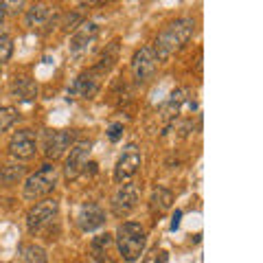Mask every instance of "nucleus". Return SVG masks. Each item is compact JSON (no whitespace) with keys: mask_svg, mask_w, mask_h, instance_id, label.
<instances>
[{"mask_svg":"<svg viewBox=\"0 0 263 263\" xmlns=\"http://www.w3.org/2000/svg\"><path fill=\"white\" fill-rule=\"evenodd\" d=\"M4 13H7V7H4V2H0V24L4 20Z\"/></svg>","mask_w":263,"mask_h":263,"instance_id":"obj_26","label":"nucleus"},{"mask_svg":"<svg viewBox=\"0 0 263 263\" xmlns=\"http://www.w3.org/2000/svg\"><path fill=\"white\" fill-rule=\"evenodd\" d=\"M73 147V136L70 132H62V130H55L46 134V145H44V153H46L48 160H57L59 156H64L66 149Z\"/></svg>","mask_w":263,"mask_h":263,"instance_id":"obj_14","label":"nucleus"},{"mask_svg":"<svg viewBox=\"0 0 263 263\" xmlns=\"http://www.w3.org/2000/svg\"><path fill=\"white\" fill-rule=\"evenodd\" d=\"M57 211H59L57 200L44 197V200L35 202V204L29 208V213H26V228H29V233L31 235L42 233L48 224H53V219L57 217Z\"/></svg>","mask_w":263,"mask_h":263,"instance_id":"obj_4","label":"nucleus"},{"mask_svg":"<svg viewBox=\"0 0 263 263\" xmlns=\"http://www.w3.org/2000/svg\"><path fill=\"white\" fill-rule=\"evenodd\" d=\"M18 121V110H15L13 106H4L0 108V134L2 132H7L11 125Z\"/></svg>","mask_w":263,"mask_h":263,"instance_id":"obj_20","label":"nucleus"},{"mask_svg":"<svg viewBox=\"0 0 263 263\" xmlns=\"http://www.w3.org/2000/svg\"><path fill=\"white\" fill-rule=\"evenodd\" d=\"M57 178H59L57 167H55V164H44V167H40L35 173H31L29 178H26L22 193H24L26 200L40 202L48 193H53V189L57 186Z\"/></svg>","mask_w":263,"mask_h":263,"instance_id":"obj_3","label":"nucleus"},{"mask_svg":"<svg viewBox=\"0 0 263 263\" xmlns=\"http://www.w3.org/2000/svg\"><path fill=\"white\" fill-rule=\"evenodd\" d=\"M180 219H182V211H175L173 213V219H171V230H175L180 226Z\"/></svg>","mask_w":263,"mask_h":263,"instance_id":"obj_24","label":"nucleus"},{"mask_svg":"<svg viewBox=\"0 0 263 263\" xmlns=\"http://www.w3.org/2000/svg\"><path fill=\"white\" fill-rule=\"evenodd\" d=\"M101 77H103V73L97 68L79 75L73 84H70L68 97L70 99H92L99 92V88H101Z\"/></svg>","mask_w":263,"mask_h":263,"instance_id":"obj_8","label":"nucleus"},{"mask_svg":"<svg viewBox=\"0 0 263 263\" xmlns=\"http://www.w3.org/2000/svg\"><path fill=\"white\" fill-rule=\"evenodd\" d=\"M193 110H195V101L189 97V90H186V88H175L171 95H169L167 101H164V106L160 110V117H162V121H173L182 112H193Z\"/></svg>","mask_w":263,"mask_h":263,"instance_id":"obj_7","label":"nucleus"},{"mask_svg":"<svg viewBox=\"0 0 263 263\" xmlns=\"http://www.w3.org/2000/svg\"><path fill=\"white\" fill-rule=\"evenodd\" d=\"M193 33H195V20H191V18H180V20L171 22L169 26H164V31L156 40V46H153L158 64L167 62L175 53L182 51L191 37H193Z\"/></svg>","mask_w":263,"mask_h":263,"instance_id":"obj_1","label":"nucleus"},{"mask_svg":"<svg viewBox=\"0 0 263 263\" xmlns=\"http://www.w3.org/2000/svg\"><path fill=\"white\" fill-rule=\"evenodd\" d=\"M22 263H48L46 250L37 244H29L24 248V255H22Z\"/></svg>","mask_w":263,"mask_h":263,"instance_id":"obj_19","label":"nucleus"},{"mask_svg":"<svg viewBox=\"0 0 263 263\" xmlns=\"http://www.w3.org/2000/svg\"><path fill=\"white\" fill-rule=\"evenodd\" d=\"M22 173H24L22 164H2L0 167V184H4V186L15 184L22 178Z\"/></svg>","mask_w":263,"mask_h":263,"instance_id":"obj_18","label":"nucleus"},{"mask_svg":"<svg viewBox=\"0 0 263 263\" xmlns=\"http://www.w3.org/2000/svg\"><path fill=\"white\" fill-rule=\"evenodd\" d=\"M11 55H13V40L7 33H0V64L9 62Z\"/></svg>","mask_w":263,"mask_h":263,"instance_id":"obj_21","label":"nucleus"},{"mask_svg":"<svg viewBox=\"0 0 263 263\" xmlns=\"http://www.w3.org/2000/svg\"><path fill=\"white\" fill-rule=\"evenodd\" d=\"M90 149H92V142L90 140H79V142H73L70 147V153L66 156V167H64V175L68 182L77 180L81 173H84L86 164L90 162Z\"/></svg>","mask_w":263,"mask_h":263,"instance_id":"obj_5","label":"nucleus"},{"mask_svg":"<svg viewBox=\"0 0 263 263\" xmlns=\"http://www.w3.org/2000/svg\"><path fill=\"white\" fill-rule=\"evenodd\" d=\"M77 224L84 233H95L101 226H106V211L95 202H86L77 213Z\"/></svg>","mask_w":263,"mask_h":263,"instance_id":"obj_12","label":"nucleus"},{"mask_svg":"<svg viewBox=\"0 0 263 263\" xmlns=\"http://www.w3.org/2000/svg\"><path fill=\"white\" fill-rule=\"evenodd\" d=\"M123 136V125L121 123H112L108 128V138L112 140V142H119V138Z\"/></svg>","mask_w":263,"mask_h":263,"instance_id":"obj_22","label":"nucleus"},{"mask_svg":"<svg viewBox=\"0 0 263 263\" xmlns=\"http://www.w3.org/2000/svg\"><path fill=\"white\" fill-rule=\"evenodd\" d=\"M140 200V189L134 182H123L112 195V213L117 217H128Z\"/></svg>","mask_w":263,"mask_h":263,"instance_id":"obj_6","label":"nucleus"},{"mask_svg":"<svg viewBox=\"0 0 263 263\" xmlns=\"http://www.w3.org/2000/svg\"><path fill=\"white\" fill-rule=\"evenodd\" d=\"M79 20H81L79 15H70V18L66 20V24H64V26H66V29H68V31H75V29H77L75 24H77V22H79Z\"/></svg>","mask_w":263,"mask_h":263,"instance_id":"obj_23","label":"nucleus"},{"mask_svg":"<svg viewBox=\"0 0 263 263\" xmlns=\"http://www.w3.org/2000/svg\"><path fill=\"white\" fill-rule=\"evenodd\" d=\"M156 263H169V252H160V255H158V259H156Z\"/></svg>","mask_w":263,"mask_h":263,"instance_id":"obj_25","label":"nucleus"},{"mask_svg":"<svg viewBox=\"0 0 263 263\" xmlns=\"http://www.w3.org/2000/svg\"><path fill=\"white\" fill-rule=\"evenodd\" d=\"M53 18V7H48V4H31L29 11H26V26H31V29H42V26H46L48 22Z\"/></svg>","mask_w":263,"mask_h":263,"instance_id":"obj_16","label":"nucleus"},{"mask_svg":"<svg viewBox=\"0 0 263 263\" xmlns=\"http://www.w3.org/2000/svg\"><path fill=\"white\" fill-rule=\"evenodd\" d=\"M37 140L33 130H18L9 140V153L15 160H29L35 156Z\"/></svg>","mask_w":263,"mask_h":263,"instance_id":"obj_10","label":"nucleus"},{"mask_svg":"<svg viewBox=\"0 0 263 263\" xmlns=\"http://www.w3.org/2000/svg\"><path fill=\"white\" fill-rule=\"evenodd\" d=\"M97 35H99V26L95 22H81V24L75 29L73 37H70V53L73 55L86 53L88 46L97 40Z\"/></svg>","mask_w":263,"mask_h":263,"instance_id":"obj_13","label":"nucleus"},{"mask_svg":"<svg viewBox=\"0 0 263 263\" xmlns=\"http://www.w3.org/2000/svg\"><path fill=\"white\" fill-rule=\"evenodd\" d=\"M11 95L22 103H31L37 99V84L31 77H20V79L13 81V86H11Z\"/></svg>","mask_w":263,"mask_h":263,"instance_id":"obj_15","label":"nucleus"},{"mask_svg":"<svg viewBox=\"0 0 263 263\" xmlns=\"http://www.w3.org/2000/svg\"><path fill=\"white\" fill-rule=\"evenodd\" d=\"M158 68V59H156V53H153L151 46H140L138 51L134 53L132 57V73H134L136 81L142 84V81L151 79L153 73Z\"/></svg>","mask_w":263,"mask_h":263,"instance_id":"obj_9","label":"nucleus"},{"mask_svg":"<svg viewBox=\"0 0 263 263\" xmlns=\"http://www.w3.org/2000/svg\"><path fill=\"white\" fill-rule=\"evenodd\" d=\"M145 244H147V233L140 224L123 222L117 228V246H119V252L123 257V261H128V263L138 261L142 250H145Z\"/></svg>","mask_w":263,"mask_h":263,"instance_id":"obj_2","label":"nucleus"},{"mask_svg":"<svg viewBox=\"0 0 263 263\" xmlns=\"http://www.w3.org/2000/svg\"><path fill=\"white\" fill-rule=\"evenodd\" d=\"M140 167V151L136 145H128L123 153L119 156L117 164H114V180L117 182H128L132 175H136Z\"/></svg>","mask_w":263,"mask_h":263,"instance_id":"obj_11","label":"nucleus"},{"mask_svg":"<svg viewBox=\"0 0 263 263\" xmlns=\"http://www.w3.org/2000/svg\"><path fill=\"white\" fill-rule=\"evenodd\" d=\"M171 206H173V193H171V191L164 189V186H158V189H153V193L149 197L151 213H158V215H162V213H167Z\"/></svg>","mask_w":263,"mask_h":263,"instance_id":"obj_17","label":"nucleus"}]
</instances>
